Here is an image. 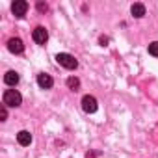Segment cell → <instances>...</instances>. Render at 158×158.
<instances>
[{
    "label": "cell",
    "instance_id": "obj_5",
    "mask_svg": "<svg viewBox=\"0 0 158 158\" xmlns=\"http://www.w3.org/2000/svg\"><path fill=\"white\" fill-rule=\"evenodd\" d=\"M32 37H34V41H35L37 45H45L47 39H48V32H47L43 26H37V28L32 32Z\"/></svg>",
    "mask_w": 158,
    "mask_h": 158
},
{
    "label": "cell",
    "instance_id": "obj_3",
    "mask_svg": "<svg viewBox=\"0 0 158 158\" xmlns=\"http://www.w3.org/2000/svg\"><path fill=\"white\" fill-rule=\"evenodd\" d=\"M82 108H84V112H88V114L97 112V108H99L97 99L91 97V95H84V97H82Z\"/></svg>",
    "mask_w": 158,
    "mask_h": 158
},
{
    "label": "cell",
    "instance_id": "obj_13",
    "mask_svg": "<svg viewBox=\"0 0 158 158\" xmlns=\"http://www.w3.org/2000/svg\"><path fill=\"white\" fill-rule=\"evenodd\" d=\"M8 119V110H6V104H2L0 108V121H6Z\"/></svg>",
    "mask_w": 158,
    "mask_h": 158
},
{
    "label": "cell",
    "instance_id": "obj_1",
    "mask_svg": "<svg viewBox=\"0 0 158 158\" xmlns=\"http://www.w3.org/2000/svg\"><path fill=\"white\" fill-rule=\"evenodd\" d=\"M21 102H23V97L17 89H6L4 91V104L6 106L15 108V106H21Z\"/></svg>",
    "mask_w": 158,
    "mask_h": 158
},
{
    "label": "cell",
    "instance_id": "obj_6",
    "mask_svg": "<svg viewBox=\"0 0 158 158\" xmlns=\"http://www.w3.org/2000/svg\"><path fill=\"white\" fill-rule=\"evenodd\" d=\"M8 50L13 52V54H23L24 52V43L19 39V37H11L8 41Z\"/></svg>",
    "mask_w": 158,
    "mask_h": 158
},
{
    "label": "cell",
    "instance_id": "obj_11",
    "mask_svg": "<svg viewBox=\"0 0 158 158\" xmlns=\"http://www.w3.org/2000/svg\"><path fill=\"white\" fill-rule=\"evenodd\" d=\"M67 88H69V89H73V91H76L78 88H80V80H78L76 76H71V78H67Z\"/></svg>",
    "mask_w": 158,
    "mask_h": 158
},
{
    "label": "cell",
    "instance_id": "obj_12",
    "mask_svg": "<svg viewBox=\"0 0 158 158\" xmlns=\"http://www.w3.org/2000/svg\"><path fill=\"white\" fill-rule=\"evenodd\" d=\"M149 54L154 56V58H158V41H152V43L149 45Z\"/></svg>",
    "mask_w": 158,
    "mask_h": 158
},
{
    "label": "cell",
    "instance_id": "obj_4",
    "mask_svg": "<svg viewBox=\"0 0 158 158\" xmlns=\"http://www.w3.org/2000/svg\"><path fill=\"white\" fill-rule=\"evenodd\" d=\"M26 10H28V2H24V0H15V2L11 4V11L19 19L26 15Z\"/></svg>",
    "mask_w": 158,
    "mask_h": 158
},
{
    "label": "cell",
    "instance_id": "obj_2",
    "mask_svg": "<svg viewBox=\"0 0 158 158\" xmlns=\"http://www.w3.org/2000/svg\"><path fill=\"white\" fill-rule=\"evenodd\" d=\"M56 61H58L61 67H65V69H76V67H78V61L74 60V56H71V54H67V52H60V54L56 56Z\"/></svg>",
    "mask_w": 158,
    "mask_h": 158
},
{
    "label": "cell",
    "instance_id": "obj_8",
    "mask_svg": "<svg viewBox=\"0 0 158 158\" xmlns=\"http://www.w3.org/2000/svg\"><path fill=\"white\" fill-rule=\"evenodd\" d=\"M19 80H21V78H19V74H17L15 71H8V73L4 74V82H6L8 86H17Z\"/></svg>",
    "mask_w": 158,
    "mask_h": 158
},
{
    "label": "cell",
    "instance_id": "obj_7",
    "mask_svg": "<svg viewBox=\"0 0 158 158\" xmlns=\"http://www.w3.org/2000/svg\"><path fill=\"white\" fill-rule=\"evenodd\" d=\"M37 84H39V88H43V89H50V88L54 86V80H52L50 74L41 73V74L37 76Z\"/></svg>",
    "mask_w": 158,
    "mask_h": 158
},
{
    "label": "cell",
    "instance_id": "obj_10",
    "mask_svg": "<svg viewBox=\"0 0 158 158\" xmlns=\"http://www.w3.org/2000/svg\"><path fill=\"white\" fill-rule=\"evenodd\" d=\"M130 13H132L136 19H141V17L145 15V6H143V4H132Z\"/></svg>",
    "mask_w": 158,
    "mask_h": 158
},
{
    "label": "cell",
    "instance_id": "obj_14",
    "mask_svg": "<svg viewBox=\"0 0 158 158\" xmlns=\"http://www.w3.org/2000/svg\"><path fill=\"white\" fill-rule=\"evenodd\" d=\"M37 10H39V11H47L48 8H47V4H41V2H39V4H37Z\"/></svg>",
    "mask_w": 158,
    "mask_h": 158
},
{
    "label": "cell",
    "instance_id": "obj_9",
    "mask_svg": "<svg viewBox=\"0 0 158 158\" xmlns=\"http://www.w3.org/2000/svg\"><path fill=\"white\" fill-rule=\"evenodd\" d=\"M17 141H19L23 147H26V145L32 143V134H30L28 130H21V132L17 134Z\"/></svg>",
    "mask_w": 158,
    "mask_h": 158
}]
</instances>
